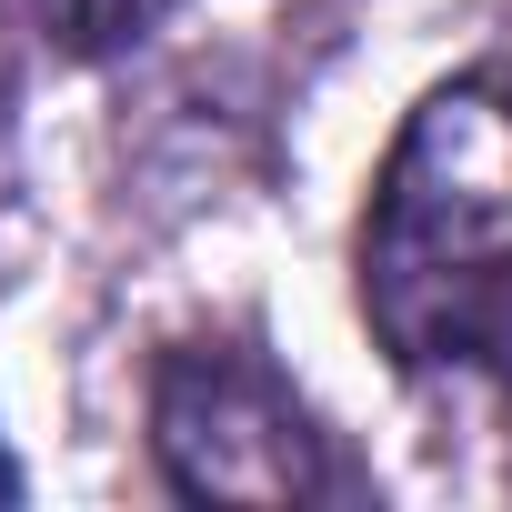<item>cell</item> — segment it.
Returning <instances> with one entry per match:
<instances>
[{
  "label": "cell",
  "instance_id": "2",
  "mask_svg": "<svg viewBox=\"0 0 512 512\" xmlns=\"http://www.w3.org/2000/svg\"><path fill=\"white\" fill-rule=\"evenodd\" d=\"M151 462L181 502H332V492H352L312 402L251 342H171L151 362Z\"/></svg>",
  "mask_w": 512,
  "mask_h": 512
},
{
  "label": "cell",
  "instance_id": "5",
  "mask_svg": "<svg viewBox=\"0 0 512 512\" xmlns=\"http://www.w3.org/2000/svg\"><path fill=\"white\" fill-rule=\"evenodd\" d=\"M11 492H21V472H11V452H0V502H11Z\"/></svg>",
  "mask_w": 512,
  "mask_h": 512
},
{
  "label": "cell",
  "instance_id": "4",
  "mask_svg": "<svg viewBox=\"0 0 512 512\" xmlns=\"http://www.w3.org/2000/svg\"><path fill=\"white\" fill-rule=\"evenodd\" d=\"M0 121H11V41H0Z\"/></svg>",
  "mask_w": 512,
  "mask_h": 512
},
{
  "label": "cell",
  "instance_id": "1",
  "mask_svg": "<svg viewBox=\"0 0 512 512\" xmlns=\"http://www.w3.org/2000/svg\"><path fill=\"white\" fill-rule=\"evenodd\" d=\"M362 322L412 382L512 392V71L412 101L362 211Z\"/></svg>",
  "mask_w": 512,
  "mask_h": 512
},
{
  "label": "cell",
  "instance_id": "3",
  "mask_svg": "<svg viewBox=\"0 0 512 512\" xmlns=\"http://www.w3.org/2000/svg\"><path fill=\"white\" fill-rule=\"evenodd\" d=\"M21 11H31L71 61H101V51H131L141 31H161L171 0H21Z\"/></svg>",
  "mask_w": 512,
  "mask_h": 512
}]
</instances>
